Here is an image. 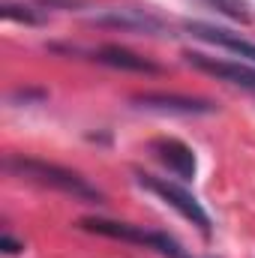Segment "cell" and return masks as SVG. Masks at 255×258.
Instances as JSON below:
<instances>
[{
    "mask_svg": "<svg viewBox=\"0 0 255 258\" xmlns=\"http://www.w3.org/2000/svg\"><path fill=\"white\" fill-rule=\"evenodd\" d=\"M0 246H3V252H9V255H15V252H21V249H24V246H21L18 240H12L9 234H3V237H0Z\"/></svg>",
    "mask_w": 255,
    "mask_h": 258,
    "instance_id": "cell-12",
    "label": "cell"
},
{
    "mask_svg": "<svg viewBox=\"0 0 255 258\" xmlns=\"http://www.w3.org/2000/svg\"><path fill=\"white\" fill-rule=\"evenodd\" d=\"M150 147H153L156 159L162 165H168V171H174L180 180H192L195 177V153L183 141H177V138H159Z\"/></svg>",
    "mask_w": 255,
    "mask_h": 258,
    "instance_id": "cell-7",
    "label": "cell"
},
{
    "mask_svg": "<svg viewBox=\"0 0 255 258\" xmlns=\"http://www.w3.org/2000/svg\"><path fill=\"white\" fill-rule=\"evenodd\" d=\"M93 57L99 63L114 66V69H126V72H147V75L159 72V66L153 60H147V57H141V54H135L129 48H120V45H102V48L93 51Z\"/></svg>",
    "mask_w": 255,
    "mask_h": 258,
    "instance_id": "cell-9",
    "label": "cell"
},
{
    "mask_svg": "<svg viewBox=\"0 0 255 258\" xmlns=\"http://www.w3.org/2000/svg\"><path fill=\"white\" fill-rule=\"evenodd\" d=\"M93 24L102 27H117V30H129V33H162L165 24L141 9H108L93 15Z\"/></svg>",
    "mask_w": 255,
    "mask_h": 258,
    "instance_id": "cell-6",
    "label": "cell"
},
{
    "mask_svg": "<svg viewBox=\"0 0 255 258\" xmlns=\"http://www.w3.org/2000/svg\"><path fill=\"white\" fill-rule=\"evenodd\" d=\"M183 57H186V63L195 66V69H201V72H207V75H216L219 81H228V84H234V87H243V90L255 93V69L252 66L231 63V60H216V57H207V54H201V51H186Z\"/></svg>",
    "mask_w": 255,
    "mask_h": 258,
    "instance_id": "cell-5",
    "label": "cell"
},
{
    "mask_svg": "<svg viewBox=\"0 0 255 258\" xmlns=\"http://www.w3.org/2000/svg\"><path fill=\"white\" fill-rule=\"evenodd\" d=\"M0 15H3L6 21H21V24H39V21H42V18H39L30 6L9 3V0H3V3H0Z\"/></svg>",
    "mask_w": 255,
    "mask_h": 258,
    "instance_id": "cell-10",
    "label": "cell"
},
{
    "mask_svg": "<svg viewBox=\"0 0 255 258\" xmlns=\"http://www.w3.org/2000/svg\"><path fill=\"white\" fill-rule=\"evenodd\" d=\"M81 228L93 231V234H102V237L126 240V243H144V246L159 249L162 255H168V258H180V246L168 234H162V231H141L135 225H126V222H111V219H96V216L81 219Z\"/></svg>",
    "mask_w": 255,
    "mask_h": 258,
    "instance_id": "cell-2",
    "label": "cell"
},
{
    "mask_svg": "<svg viewBox=\"0 0 255 258\" xmlns=\"http://www.w3.org/2000/svg\"><path fill=\"white\" fill-rule=\"evenodd\" d=\"M132 105L147 108V111H165V114H213L216 111L213 102L180 96V93H138L132 96Z\"/></svg>",
    "mask_w": 255,
    "mask_h": 258,
    "instance_id": "cell-4",
    "label": "cell"
},
{
    "mask_svg": "<svg viewBox=\"0 0 255 258\" xmlns=\"http://www.w3.org/2000/svg\"><path fill=\"white\" fill-rule=\"evenodd\" d=\"M6 171L18 174V177H27L33 183H42V186H51L57 192H66L72 198H81V201H102V192L87 183L78 171L63 168V165H54V162H45V159H36V156H6Z\"/></svg>",
    "mask_w": 255,
    "mask_h": 258,
    "instance_id": "cell-1",
    "label": "cell"
},
{
    "mask_svg": "<svg viewBox=\"0 0 255 258\" xmlns=\"http://www.w3.org/2000/svg\"><path fill=\"white\" fill-rule=\"evenodd\" d=\"M183 30L192 33V36H198V39L213 42V45H222V48H228V51H234V54H240V57H249L255 63V45L246 42V39H240V36L231 33V30H222V27H213V24H204V21H186Z\"/></svg>",
    "mask_w": 255,
    "mask_h": 258,
    "instance_id": "cell-8",
    "label": "cell"
},
{
    "mask_svg": "<svg viewBox=\"0 0 255 258\" xmlns=\"http://www.w3.org/2000/svg\"><path fill=\"white\" fill-rule=\"evenodd\" d=\"M138 183H141L144 189L156 192L165 204H171L180 216H186L192 225H198L204 234H210V216H207V210H204L183 186H177V183H171V180H162V177H153V174H138Z\"/></svg>",
    "mask_w": 255,
    "mask_h": 258,
    "instance_id": "cell-3",
    "label": "cell"
},
{
    "mask_svg": "<svg viewBox=\"0 0 255 258\" xmlns=\"http://www.w3.org/2000/svg\"><path fill=\"white\" fill-rule=\"evenodd\" d=\"M42 96H45L42 90H36V93H33V90H18V93H12V99H24V102H30V99H42Z\"/></svg>",
    "mask_w": 255,
    "mask_h": 258,
    "instance_id": "cell-13",
    "label": "cell"
},
{
    "mask_svg": "<svg viewBox=\"0 0 255 258\" xmlns=\"http://www.w3.org/2000/svg\"><path fill=\"white\" fill-rule=\"evenodd\" d=\"M204 3L213 6V9H219V12H225V15L234 18V21H249V18H252L246 0H204Z\"/></svg>",
    "mask_w": 255,
    "mask_h": 258,
    "instance_id": "cell-11",
    "label": "cell"
}]
</instances>
